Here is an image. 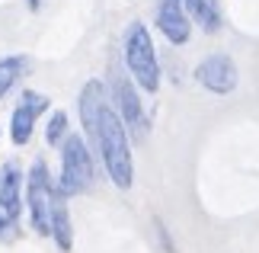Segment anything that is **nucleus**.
<instances>
[{
	"label": "nucleus",
	"instance_id": "obj_11",
	"mask_svg": "<svg viewBox=\"0 0 259 253\" xmlns=\"http://www.w3.org/2000/svg\"><path fill=\"white\" fill-rule=\"evenodd\" d=\"M48 237L61 253H71L74 247V228H71V211H67V199L55 196L52 202V221H48Z\"/></svg>",
	"mask_w": 259,
	"mask_h": 253
},
{
	"label": "nucleus",
	"instance_id": "obj_10",
	"mask_svg": "<svg viewBox=\"0 0 259 253\" xmlns=\"http://www.w3.org/2000/svg\"><path fill=\"white\" fill-rule=\"evenodd\" d=\"M106 103H109V96H106V84H103V80H87L83 90H80V96H77V109H80L83 138H87V131L93 128L96 116H99V109H103Z\"/></svg>",
	"mask_w": 259,
	"mask_h": 253
},
{
	"label": "nucleus",
	"instance_id": "obj_5",
	"mask_svg": "<svg viewBox=\"0 0 259 253\" xmlns=\"http://www.w3.org/2000/svg\"><path fill=\"white\" fill-rule=\"evenodd\" d=\"M192 77H195V84L208 90V93H214V96H231L237 84H240V70H237V61L231 55H224V52H214V55H205L202 61L195 64L192 70Z\"/></svg>",
	"mask_w": 259,
	"mask_h": 253
},
{
	"label": "nucleus",
	"instance_id": "obj_4",
	"mask_svg": "<svg viewBox=\"0 0 259 253\" xmlns=\"http://www.w3.org/2000/svg\"><path fill=\"white\" fill-rule=\"evenodd\" d=\"M58 196V189L52 183V173H48L45 160H32L23 183V205L29 211V225H32L35 234L48 237V221H52V202Z\"/></svg>",
	"mask_w": 259,
	"mask_h": 253
},
{
	"label": "nucleus",
	"instance_id": "obj_13",
	"mask_svg": "<svg viewBox=\"0 0 259 253\" xmlns=\"http://www.w3.org/2000/svg\"><path fill=\"white\" fill-rule=\"evenodd\" d=\"M29 64H32L29 55H4L0 58V99L10 96V90L29 74Z\"/></svg>",
	"mask_w": 259,
	"mask_h": 253
},
{
	"label": "nucleus",
	"instance_id": "obj_8",
	"mask_svg": "<svg viewBox=\"0 0 259 253\" xmlns=\"http://www.w3.org/2000/svg\"><path fill=\"white\" fill-rule=\"evenodd\" d=\"M45 109H48V96L35 93V90H26V93L16 99L13 113H10V138H13V144H19V148L29 144V138H32V131H35V122Z\"/></svg>",
	"mask_w": 259,
	"mask_h": 253
},
{
	"label": "nucleus",
	"instance_id": "obj_12",
	"mask_svg": "<svg viewBox=\"0 0 259 253\" xmlns=\"http://www.w3.org/2000/svg\"><path fill=\"white\" fill-rule=\"evenodd\" d=\"M183 7L189 13V23H195L202 32H221L224 16H221L218 0H183Z\"/></svg>",
	"mask_w": 259,
	"mask_h": 253
},
{
	"label": "nucleus",
	"instance_id": "obj_7",
	"mask_svg": "<svg viewBox=\"0 0 259 253\" xmlns=\"http://www.w3.org/2000/svg\"><path fill=\"white\" fill-rule=\"evenodd\" d=\"M19 211H23V173L10 160L0 167V240L13 234V228L19 225Z\"/></svg>",
	"mask_w": 259,
	"mask_h": 253
},
{
	"label": "nucleus",
	"instance_id": "obj_9",
	"mask_svg": "<svg viewBox=\"0 0 259 253\" xmlns=\"http://www.w3.org/2000/svg\"><path fill=\"white\" fill-rule=\"evenodd\" d=\"M154 23H157V32L170 45H186L189 39H192V23H189V13H186L183 0H160Z\"/></svg>",
	"mask_w": 259,
	"mask_h": 253
},
{
	"label": "nucleus",
	"instance_id": "obj_14",
	"mask_svg": "<svg viewBox=\"0 0 259 253\" xmlns=\"http://www.w3.org/2000/svg\"><path fill=\"white\" fill-rule=\"evenodd\" d=\"M67 135H71V125H67V113H64V109H55L52 119H48V125H45V141H48L52 148H61Z\"/></svg>",
	"mask_w": 259,
	"mask_h": 253
},
{
	"label": "nucleus",
	"instance_id": "obj_3",
	"mask_svg": "<svg viewBox=\"0 0 259 253\" xmlns=\"http://www.w3.org/2000/svg\"><path fill=\"white\" fill-rule=\"evenodd\" d=\"M93 148L83 135H67L61 144V176H58V196L74 199L93 186Z\"/></svg>",
	"mask_w": 259,
	"mask_h": 253
},
{
	"label": "nucleus",
	"instance_id": "obj_2",
	"mask_svg": "<svg viewBox=\"0 0 259 253\" xmlns=\"http://www.w3.org/2000/svg\"><path fill=\"white\" fill-rule=\"evenodd\" d=\"M122 61H125V74L135 80L138 90H144V93H157L160 90V61H157L151 29L144 23L128 26L125 45H122Z\"/></svg>",
	"mask_w": 259,
	"mask_h": 253
},
{
	"label": "nucleus",
	"instance_id": "obj_1",
	"mask_svg": "<svg viewBox=\"0 0 259 253\" xmlns=\"http://www.w3.org/2000/svg\"><path fill=\"white\" fill-rule=\"evenodd\" d=\"M87 144L96 151V157L103 160L109 179L118 189H132L135 186V154H132V138L118 119L115 106L106 103L99 109L93 128L87 131Z\"/></svg>",
	"mask_w": 259,
	"mask_h": 253
},
{
	"label": "nucleus",
	"instance_id": "obj_6",
	"mask_svg": "<svg viewBox=\"0 0 259 253\" xmlns=\"http://www.w3.org/2000/svg\"><path fill=\"white\" fill-rule=\"evenodd\" d=\"M112 74H115V99H112V106H115L118 119H122L128 138H144L147 135V113L141 106V96H138L135 80L128 74H118V70H112Z\"/></svg>",
	"mask_w": 259,
	"mask_h": 253
}]
</instances>
